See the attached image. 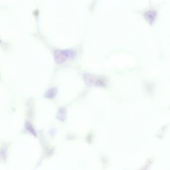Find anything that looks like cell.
<instances>
[{
	"mask_svg": "<svg viewBox=\"0 0 170 170\" xmlns=\"http://www.w3.org/2000/svg\"><path fill=\"white\" fill-rule=\"evenodd\" d=\"M74 56V53L69 50H56L54 53V61L57 64H62L67 59L73 57Z\"/></svg>",
	"mask_w": 170,
	"mask_h": 170,
	"instance_id": "6da1fadb",
	"label": "cell"
},
{
	"mask_svg": "<svg viewBox=\"0 0 170 170\" xmlns=\"http://www.w3.org/2000/svg\"><path fill=\"white\" fill-rule=\"evenodd\" d=\"M158 15V11L155 10H150L146 11L143 13V16L145 20L149 23L151 26H152L155 23Z\"/></svg>",
	"mask_w": 170,
	"mask_h": 170,
	"instance_id": "7a4b0ae2",
	"label": "cell"
},
{
	"mask_svg": "<svg viewBox=\"0 0 170 170\" xmlns=\"http://www.w3.org/2000/svg\"><path fill=\"white\" fill-rule=\"evenodd\" d=\"M96 77L94 75L86 74L84 76V79L85 83L88 85H101L100 81L98 79H96Z\"/></svg>",
	"mask_w": 170,
	"mask_h": 170,
	"instance_id": "3957f363",
	"label": "cell"
},
{
	"mask_svg": "<svg viewBox=\"0 0 170 170\" xmlns=\"http://www.w3.org/2000/svg\"><path fill=\"white\" fill-rule=\"evenodd\" d=\"M66 114L67 111L65 108L62 107L61 108L59 109V111L57 112L56 118L61 121H64L66 119Z\"/></svg>",
	"mask_w": 170,
	"mask_h": 170,
	"instance_id": "277c9868",
	"label": "cell"
},
{
	"mask_svg": "<svg viewBox=\"0 0 170 170\" xmlns=\"http://www.w3.org/2000/svg\"><path fill=\"white\" fill-rule=\"evenodd\" d=\"M57 89L56 88H52L49 89L45 94V97L49 99H53L57 94Z\"/></svg>",
	"mask_w": 170,
	"mask_h": 170,
	"instance_id": "5b68a950",
	"label": "cell"
},
{
	"mask_svg": "<svg viewBox=\"0 0 170 170\" xmlns=\"http://www.w3.org/2000/svg\"><path fill=\"white\" fill-rule=\"evenodd\" d=\"M25 128L27 131H29L30 134L34 136H36V133L33 127L31 125L30 123L29 122H26L25 123Z\"/></svg>",
	"mask_w": 170,
	"mask_h": 170,
	"instance_id": "8992f818",
	"label": "cell"
}]
</instances>
